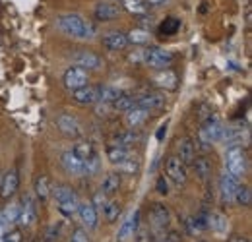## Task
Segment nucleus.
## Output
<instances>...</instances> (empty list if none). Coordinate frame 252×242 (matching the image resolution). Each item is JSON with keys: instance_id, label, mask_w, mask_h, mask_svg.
I'll list each match as a JSON object with an SVG mask.
<instances>
[{"instance_id": "3", "label": "nucleus", "mask_w": 252, "mask_h": 242, "mask_svg": "<svg viewBox=\"0 0 252 242\" xmlns=\"http://www.w3.org/2000/svg\"><path fill=\"white\" fill-rule=\"evenodd\" d=\"M225 171L237 179L247 175V151L243 146H229L225 151Z\"/></svg>"}, {"instance_id": "42", "label": "nucleus", "mask_w": 252, "mask_h": 242, "mask_svg": "<svg viewBox=\"0 0 252 242\" xmlns=\"http://www.w3.org/2000/svg\"><path fill=\"white\" fill-rule=\"evenodd\" d=\"M107 200H109V196H105V194H103V192L99 190V192H97V194L94 196L92 204H94V208L97 210V212H101V210H103V206L107 204Z\"/></svg>"}, {"instance_id": "26", "label": "nucleus", "mask_w": 252, "mask_h": 242, "mask_svg": "<svg viewBox=\"0 0 252 242\" xmlns=\"http://www.w3.org/2000/svg\"><path fill=\"white\" fill-rule=\"evenodd\" d=\"M138 223H140V212H134L130 217H126V221L123 223V227H121V231H119V241L130 239V237L136 233Z\"/></svg>"}, {"instance_id": "4", "label": "nucleus", "mask_w": 252, "mask_h": 242, "mask_svg": "<svg viewBox=\"0 0 252 242\" xmlns=\"http://www.w3.org/2000/svg\"><path fill=\"white\" fill-rule=\"evenodd\" d=\"M223 130H225V126L218 119L210 117L208 121H204V124L200 126V134H198L200 144L204 148H208V146H212L216 142H221L223 140Z\"/></svg>"}, {"instance_id": "47", "label": "nucleus", "mask_w": 252, "mask_h": 242, "mask_svg": "<svg viewBox=\"0 0 252 242\" xmlns=\"http://www.w3.org/2000/svg\"><path fill=\"white\" fill-rule=\"evenodd\" d=\"M2 242H22V235L18 231H10V233H6Z\"/></svg>"}, {"instance_id": "35", "label": "nucleus", "mask_w": 252, "mask_h": 242, "mask_svg": "<svg viewBox=\"0 0 252 242\" xmlns=\"http://www.w3.org/2000/svg\"><path fill=\"white\" fill-rule=\"evenodd\" d=\"M103 217L107 219V223H115L119 217H121V206H119V202H113V200H107V204L103 206Z\"/></svg>"}, {"instance_id": "9", "label": "nucleus", "mask_w": 252, "mask_h": 242, "mask_svg": "<svg viewBox=\"0 0 252 242\" xmlns=\"http://www.w3.org/2000/svg\"><path fill=\"white\" fill-rule=\"evenodd\" d=\"M55 124H57V128L63 132L66 138H72V140H76V138H80V136H82V126H80V121H78L76 117L68 115V113H63V115H59Z\"/></svg>"}, {"instance_id": "43", "label": "nucleus", "mask_w": 252, "mask_h": 242, "mask_svg": "<svg viewBox=\"0 0 252 242\" xmlns=\"http://www.w3.org/2000/svg\"><path fill=\"white\" fill-rule=\"evenodd\" d=\"M136 242H156V239L148 229H136Z\"/></svg>"}, {"instance_id": "17", "label": "nucleus", "mask_w": 252, "mask_h": 242, "mask_svg": "<svg viewBox=\"0 0 252 242\" xmlns=\"http://www.w3.org/2000/svg\"><path fill=\"white\" fill-rule=\"evenodd\" d=\"M128 45H130V43H128V39H126V33H123V31L115 30L103 35V47H105L107 51H123Z\"/></svg>"}, {"instance_id": "37", "label": "nucleus", "mask_w": 252, "mask_h": 242, "mask_svg": "<svg viewBox=\"0 0 252 242\" xmlns=\"http://www.w3.org/2000/svg\"><path fill=\"white\" fill-rule=\"evenodd\" d=\"M233 202H237L239 206H245V208H249L252 202V192L251 188L247 186V184H239V188H237V192H235V198H233Z\"/></svg>"}, {"instance_id": "50", "label": "nucleus", "mask_w": 252, "mask_h": 242, "mask_svg": "<svg viewBox=\"0 0 252 242\" xmlns=\"http://www.w3.org/2000/svg\"><path fill=\"white\" fill-rule=\"evenodd\" d=\"M167 134V124H163V126H159L158 134H156V138H158V142H161L163 140V136Z\"/></svg>"}, {"instance_id": "15", "label": "nucleus", "mask_w": 252, "mask_h": 242, "mask_svg": "<svg viewBox=\"0 0 252 242\" xmlns=\"http://www.w3.org/2000/svg\"><path fill=\"white\" fill-rule=\"evenodd\" d=\"M99 91L101 86H84L80 90L72 91V99L78 103V105H95L99 101Z\"/></svg>"}, {"instance_id": "8", "label": "nucleus", "mask_w": 252, "mask_h": 242, "mask_svg": "<svg viewBox=\"0 0 252 242\" xmlns=\"http://www.w3.org/2000/svg\"><path fill=\"white\" fill-rule=\"evenodd\" d=\"M165 175L175 182L177 186H183L187 182V165L177 157V155H171L165 163Z\"/></svg>"}, {"instance_id": "33", "label": "nucleus", "mask_w": 252, "mask_h": 242, "mask_svg": "<svg viewBox=\"0 0 252 242\" xmlns=\"http://www.w3.org/2000/svg\"><path fill=\"white\" fill-rule=\"evenodd\" d=\"M227 219L221 215V213H208V229H212V231H216L218 235H225L227 233Z\"/></svg>"}, {"instance_id": "46", "label": "nucleus", "mask_w": 252, "mask_h": 242, "mask_svg": "<svg viewBox=\"0 0 252 242\" xmlns=\"http://www.w3.org/2000/svg\"><path fill=\"white\" fill-rule=\"evenodd\" d=\"M109 111H111V105H109V103H101V101L95 103V115H99V117H107Z\"/></svg>"}, {"instance_id": "31", "label": "nucleus", "mask_w": 252, "mask_h": 242, "mask_svg": "<svg viewBox=\"0 0 252 242\" xmlns=\"http://www.w3.org/2000/svg\"><path fill=\"white\" fill-rule=\"evenodd\" d=\"M140 142V134L134 130V128H130V130H126V132H119L117 136H115V144L117 146H123V148H132V146H136Z\"/></svg>"}, {"instance_id": "2", "label": "nucleus", "mask_w": 252, "mask_h": 242, "mask_svg": "<svg viewBox=\"0 0 252 242\" xmlns=\"http://www.w3.org/2000/svg\"><path fill=\"white\" fill-rule=\"evenodd\" d=\"M51 196L55 198L61 215L70 219V217H74V215L78 213V206H80L78 194H76L74 188H70L68 184H59L57 188H53V190H51Z\"/></svg>"}, {"instance_id": "28", "label": "nucleus", "mask_w": 252, "mask_h": 242, "mask_svg": "<svg viewBox=\"0 0 252 242\" xmlns=\"http://www.w3.org/2000/svg\"><path fill=\"white\" fill-rule=\"evenodd\" d=\"M70 151L74 153L78 159H82V161H86V159H90L92 155H95V148L94 144L90 142V140H78L74 146H72V150Z\"/></svg>"}, {"instance_id": "21", "label": "nucleus", "mask_w": 252, "mask_h": 242, "mask_svg": "<svg viewBox=\"0 0 252 242\" xmlns=\"http://www.w3.org/2000/svg\"><path fill=\"white\" fill-rule=\"evenodd\" d=\"M61 163H63L66 173H70V175H84V161L78 159L72 151H64L63 157H61Z\"/></svg>"}, {"instance_id": "38", "label": "nucleus", "mask_w": 252, "mask_h": 242, "mask_svg": "<svg viewBox=\"0 0 252 242\" xmlns=\"http://www.w3.org/2000/svg\"><path fill=\"white\" fill-rule=\"evenodd\" d=\"M123 91L119 90V88H113V86H101V91H99V101L101 103H113L119 95H121Z\"/></svg>"}, {"instance_id": "24", "label": "nucleus", "mask_w": 252, "mask_h": 242, "mask_svg": "<svg viewBox=\"0 0 252 242\" xmlns=\"http://www.w3.org/2000/svg\"><path fill=\"white\" fill-rule=\"evenodd\" d=\"M128 157H130V151H128V148L117 146V144H111V146H107V159L111 161V165L119 167L121 163H125Z\"/></svg>"}, {"instance_id": "18", "label": "nucleus", "mask_w": 252, "mask_h": 242, "mask_svg": "<svg viewBox=\"0 0 252 242\" xmlns=\"http://www.w3.org/2000/svg\"><path fill=\"white\" fill-rule=\"evenodd\" d=\"M152 223H154V227L158 231H163L171 223V212H169V208L165 204L158 202V204L152 206Z\"/></svg>"}, {"instance_id": "10", "label": "nucleus", "mask_w": 252, "mask_h": 242, "mask_svg": "<svg viewBox=\"0 0 252 242\" xmlns=\"http://www.w3.org/2000/svg\"><path fill=\"white\" fill-rule=\"evenodd\" d=\"M239 181H241V179L233 177V175L227 173V171L220 177V196L223 204H231V202H233L235 192H237V188H239V184H241Z\"/></svg>"}, {"instance_id": "32", "label": "nucleus", "mask_w": 252, "mask_h": 242, "mask_svg": "<svg viewBox=\"0 0 252 242\" xmlns=\"http://www.w3.org/2000/svg\"><path fill=\"white\" fill-rule=\"evenodd\" d=\"M126 39H128V43H132L134 47H144V45L150 43L152 35H150V30L136 28V30H132L130 33H126Z\"/></svg>"}, {"instance_id": "23", "label": "nucleus", "mask_w": 252, "mask_h": 242, "mask_svg": "<svg viewBox=\"0 0 252 242\" xmlns=\"http://www.w3.org/2000/svg\"><path fill=\"white\" fill-rule=\"evenodd\" d=\"M192 169H194V173H196V177L200 181L206 182L212 177V161L208 157H196L192 161Z\"/></svg>"}, {"instance_id": "53", "label": "nucleus", "mask_w": 252, "mask_h": 242, "mask_svg": "<svg viewBox=\"0 0 252 242\" xmlns=\"http://www.w3.org/2000/svg\"><path fill=\"white\" fill-rule=\"evenodd\" d=\"M0 181H2V175H0Z\"/></svg>"}, {"instance_id": "7", "label": "nucleus", "mask_w": 252, "mask_h": 242, "mask_svg": "<svg viewBox=\"0 0 252 242\" xmlns=\"http://www.w3.org/2000/svg\"><path fill=\"white\" fill-rule=\"evenodd\" d=\"M121 14H123V8L111 0H101L94 8V16L97 22H113V20L121 18Z\"/></svg>"}, {"instance_id": "30", "label": "nucleus", "mask_w": 252, "mask_h": 242, "mask_svg": "<svg viewBox=\"0 0 252 242\" xmlns=\"http://www.w3.org/2000/svg\"><path fill=\"white\" fill-rule=\"evenodd\" d=\"M119 188H121V175H119V173H111V175H107V177L103 179V182H101V192H103L105 196H113V194H117Z\"/></svg>"}, {"instance_id": "40", "label": "nucleus", "mask_w": 252, "mask_h": 242, "mask_svg": "<svg viewBox=\"0 0 252 242\" xmlns=\"http://www.w3.org/2000/svg\"><path fill=\"white\" fill-rule=\"evenodd\" d=\"M140 161L138 159H132V157H128L125 163H121L119 165V169H121V173H126V175H136L138 171H140Z\"/></svg>"}, {"instance_id": "54", "label": "nucleus", "mask_w": 252, "mask_h": 242, "mask_svg": "<svg viewBox=\"0 0 252 242\" xmlns=\"http://www.w3.org/2000/svg\"><path fill=\"white\" fill-rule=\"evenodd\" d=\"M200 242H206V241H200Z\"/></svg>"}, {"instance_id": "16", "label": "nucleus", "mask_w": 252, "mask_h": 242, "mask_svg": "<svg viewBox=\"0 0 252 242\" xmlns=\"http://www.w3.org/2000/svg\"><path fill=\"white\" fill-rule=\"evenodd\" d=\"M35 219H37L35 202H33L32 196H24L22 206H20V219H18V223H20L22 227H30V225L35 223Z\"/></svg>"}, {"instance_id": "11", "label": "nucleus", "mask_w": 252, "mask_h": 242, "mask_svg": "<svg viewBox=\"0 0 252 242\" xmlns=\"http://www.w3.org/2000/svg\"><path fill=\"white\" fill-rule=\"evenodd\" d=\"M72 62L76 64V66H80V68H84V70H99L101 68V57L99 55H95L94 51H78V53H74L72 55Z\"/></svg>"}, {"instance_id": "39", "label": "nucleus", "mask_w": 252, "mask_h": 242, "mask_svg": "<svg viewBox=\"0 0 252 242\" xmlns=\"http://www.w3.org/2000/svg\"><path fill=\"white\" fill-rule=\"evenodd\" d=\"M179 30H181V22H179L177 18H167V20L159 26L161 35H173V33H177Z\"/></svg>"}, {"instance_id": "45", "label": "nucleus", "mask_w": 252, "mask_h": 242, "mask_svg": "<svg viewBox=\"0 0 252 242\" xmlns=\"http://www.w3.org/2000/svg\"><path fill=\"white\" fill-rule=\"evenodd\" d=\"M156 186H158V192L161 196H167V194H169V181H167L165 177H158Z\"/></svg>"}, {"instance_id": "36", "label": "nucleus", "mask_w": 252, "mask_h": 242, "mask_svg": "<svg viewBox=\"0 0 252 242\" xmlns=\"http://www.w3.org/2000/svg\"><path fill=\"white\" fill-rule=\"evenodd\" d=\"M134 107V97L128 95V93H121L113 103H111V109L113 111H119V113H126L128 109Z\"/></svg>"}, {"instance_id": "27", "label": "nucleus", "mask_w": 252, "mask_h": 242, "mask_svg": "<svg viewBox=\"0 0 252 242\" xmlns=\"http://www.w3.org/2000/svg\"><path fill=\"white\" fill-rule=\"evenodd\" d=\"M51 181L47 175H39L35 179V196L39 198V202H47L51 198Z\"/></svg>"}, {"instance_id": "12", "label": "nucleus", "mask_w": 252, "mask_h": 242, "mask_svg": "<svg viewBox=\"0 0 252 242\" xmlns=\"http://www.w3.org/2000/svg\"><path fill=\"white\" fill-rule=\"evenodd\" d=\"M18 188H20V175H18V171L10 169L0 181V196L4 200H12L14 194L18 192Z\"/></svg>"}, {"instance_id": "29", "label": "nucleus", "mask_w": 252, "mask_h": 242, "mask_svg": "<svg viewBox=\"0 0 252 242\" xmlns=\"http://www.w3.org/2000/svg\"><path fill=\"white\" fill-rule=\"evenodd\" d=\"M121 8L126 10L128 14H132V16H136V18H140V16H146L148 14V4L144 2V0H121Z\"/></svg>"}, {"instance_id": "48", "label": "nucleus", "mask_w": 252, "mask_h": 242, "mask_svg": "<svg viewBox=\"0 0 252 242\" xmlns=\"http://www.w3.org/2000/svg\"><path fill=\"white\" fill-rule=\"evenodd\" d=\"M148 4V8H159V6H165L169 0H144Z\"/></svg>"}, {"instance_id": "51", "label": "nucleus", "mask_w": 252, "mask_h": 242, "mask_svg": "<svg viewBox=\"0 0 252 242\" xmlns=\"http://www.w3.org/2000/svg\"><path fill=\"white\" fill-rule=\"evenodd\" d=\"M233 242H251L249 239H243V237H239V239H233Z\"/></svg>"}, {"instance_id": "6", "label": "nucleus", "mask_w": 252, "mask_h": 242, "mask_svg": "<svg viewBox=\"0 0 252 242\" xmlns=\"http://www.w3.org/2000/svg\"><path fill=\"white\" fill-rule=\"evenodd\" d=\"M88 82H90L88 70H84V68H80V66H76V64H72L63 76V86L68 91L80 90V88L88 86Z\"/></svg>"}, {"instance_id": "25", "label": "nucleus", "mask_w": 252, "mask_h": 242, "mask_svg": "<svg viewBox=\"0 0 252 242\" xmlns=\"http://www.w3.org/2000/svg\"><path fill=\"white\" fill-rule=\"evenodd\" d=\"M185 165H192V161L196 159V146H194V142L190 140V138H185V140H181V144H179V155H177Z\"/></svg>"}, {"instance_id": "19", "label": "nucleus", "mask_w": 252, "mask_h": 242, "mask_svg": "<svg viewBox=\"0 0 252 242\" xmlns=\"http://www.w3.org/2000/svg\"><path fill=\"white\" fill-rule=\"evenodd\" d=\"M148 119H150V111H146L142 107H136V105L125 113V121L128 124V128H134V130L140 128Z\"/></svg>"}, {"instance_id": "22", "label": "nucleus", "mask_w": 252, "mask_h": 242, "mask_svg": "<svg viewBox=\"0 0 252 242\" xmlns=\"http://www.w3.org/2000/svg\"><path fill=\"white\" fill-rule=\"evenodd\" d=\"M154 84L161 88V90L169 91V90H175L177 88V74L173 70H159L158 74L154 76Z\"/></svg>"}, {"instance_id": "44", "label": "nucleus", "mask_w": 252, "mask_h": 242, "mask_svg": "<svg viewBox=\"0 0 252 242\" xmlns=\"http://www.w3.org/2000/svg\"><path fill=\"white\" fill-rule=\"evenodd\" d=\"M70 242H92L90 241V235L84 231V229H76L70 237Z\"/></svg>"}, {"instance_id": "1", "label": "nucleus", "mask_w": 252, "mask_h": 242, "mask_svg": "<svg viewBox=\"0 0 252 242\" xmlns=\"http://www.w3.org/2000/svg\"><path fill=\"white\" fill-rule=\"evenodd\" d=\"M57 28L64 35L78 39V41H90L95 37V28L78 14H63L57 20Z\"/></svg>"}, {"instance_id": "20", "label": "nucleus", "mask_w": 252, "mask_h": 242, "mask_svg": "<svg viewBox=\"0 0 252 242\" xmlns=\"http://www.w3.org/2000/svg\"><path fill=\"white\" fill-rule=\"evenodd\" d=\"M185 229L189 235H202L208 229V213H198L185 219Z\"/></svg>"}, {"instance_id": "13", "label": "nucleus", "mask_w": 252, "mask_h": 242, "mask_svg": "<svg viewBox=\"0 0 252 242\" xmlns=\"http://www.w3.org/2000/svg\"><path fill=\"white\" fill-rule=\"evenodd\" d=\"M167 103V97L163 93H142L140 97H134V105L142 107L146 111H154V109H163Z\"/></svg>"}, {"instance_id": "49", "label": "nucleus", "mask_w": 252, "mask_h": 242, "mask_svg": "<svg viewBox=\"0 0 252 242\" xmlns=\"http://www.w3.org/2000/svg\"><path fill=\"white\" fill-rule=\"evenodd\" d=\"M6 233H8V225L0 219V242L4 241V237H6Z\"/></svg>"}, {"instance_id": "52", "label": "nucleus", "mask_w": 252, "mask_h": 242, "mask_svg": "<svg viewBox=\"0 0 252 242\" xmlns=\"http://www.w3.org/2000/svg\"><path fill=\"white\" fill-rule=\"evenodd\" d=\"M161 242H167V241H165V239H163V241H161Z\"/></svg>"}, {"instance_id": "14", "label": "nucleus", "mask_w": 252, "mask_h": 242, "mask_svg": "<svg viewBox=\"0 0 252 242\" xmlns=\"http://www.w3.org/2000/svg\"><path fill=\"white\" fill-rule=\"evenodd\" d=\"M78 217L82 221V225L88 229V231H94L97 229V223H99V212L94 208L92 202H84L78 206Z\"/></svg>"}, {"instance_id": "34", "label": "nucleus", "mask_w": 252, "mask_h": 242, "mask_svg": "<svg viewBox=\"0 0 252 242\" xmlns=\"http://www.w3.org/2000/svg\"><path fill=\"white\" fill-rule=\"evenodd\" d=\"M0 219L10 227V225H14V223H18V219H20V204H16V202H10L2 213H0Z\"/></svg>"}, {"instance_id": "5", "label": "nucleus", "mask_w": 252, "mask_h": 242, "mask_svg": "<svg viewBox=\"0 0 252 242\" xmlns=\"http://www.w3.org/2000/svg\"><path fill=\"white\" fill-rule=\"evenodd\" d=\"M173 62V53L159 49V47H152L144 51V64H148L154 70H165L169 68V64Z\"/></svg>"}, {"instance_id": "41", "label": "nucleus", "mask_w": 252, "mask_h": 242, "mask_svg": "<svg viewBox=\"0 0 252 242\" xmlns=\"http://www.w3.org/2000/svg\"><path fill=\"white\" fill-rule=\"evenodd\" d=\"M99 167H101V163H99V155L95 153V155H92L90 159H86L84 161V175H95L97 171H99Z\"/></svg>"}]
</instances>
